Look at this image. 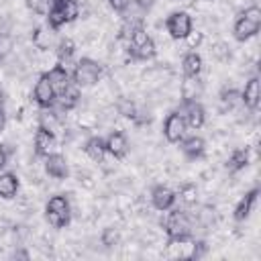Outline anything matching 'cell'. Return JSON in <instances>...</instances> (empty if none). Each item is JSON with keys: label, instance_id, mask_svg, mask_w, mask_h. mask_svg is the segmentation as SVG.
<instances>
[{"label": "cell", "instance_id": "29", "mask_svg": "<svg viewBox=\"0 0 261 261\" xmlns=\"http://www.w3.org/2000/svg\"><path fill=\"white\" fill-rule=\"evenodd\" d=\"M47 16V24L53 29V31H57V29H61L67 20H65V16L61 14V10L55 6V0H53V4H51V8H49V12L45 14Z\"/></svg>", "mask_w": 261, "mask_h": 261}, {"label": "cell", "instance_id": "22", "mask_svg": "<svg viewBox=\"0 0 261 261\" xmlns=\"http://www.w3.org/2000/svg\"><path fill=\"white\" fill-rule=\"evenodd\" d=\"M247 165H249V153H247L245 149H237V151H232L230 157L226 159V169H228L230 173H237V171L245 169Z\"/></svg>", "mask_w": 261, "mask_h": 261}, {"label": "cell", "instance_id": "9", "mask_svg": "<svg viewBox=\"0 0 261 261\" xmlns=\"http://www.w3.org/2000/svg\"><path fill=\"white\" fill-rule=\"evenodd\" d=\"M55 147H57V139H55V133L47 130V128H37L35 133V153L39 157H47L51 153H55Z\"/></svg>", "mask_w": 261, "mask_h": 261}, {"label": "cell", "instance_id": "36", "mask_svg": "<svg viewBox=\"0 0 261 261\" xmlns=\"http://www.w3.org/2000/svg\"><path fill=\"white\" fill-rule=\"evenodd\" d=\"M8 157H10V149H8V145H0V171L8 165Z\"/></svg>", "mask_w": 261, "mask_h": 261}, {"label": "cell", "instance_id": "3", "mask_svg": "<svg viewBox=\"0 0 261 261\" xmlns=\"http://www.w3.org/2000/svg\"><path fill=\"white\" fill-rule=\"evenodd\" d=\"M45 216H47V222L55 228H61L65 224H69L71 220V206H69V200L61 194L57 196H51L45 204Z\"/></svg>", "mask_w": 261, "mask_h": 261}, {"label": "cell", "instance_id": "25", "mask_svg": "<svg viewBox=\"0 0 261 261\" xmlns=\"http://www.w3.org/2000/svg\"><path fill=\"white\" fill-rule=\"evenodd\" d=\"M181 94L184 100H198V96L202 94V84L198 82V77H186L181 86Z\"/></svg>", "mask_w": 261, "mask_h": 261}, {"label": "cell", "instance_id": "34", "mask_svg": "<svg viewBox=\"0 0 261 261\" xmlns=\"http://www.w3.org/2000/svg\"><path fill=\"white\" fill-rule=\"evenodd\" d=\"M118 110H120V114H122V116H128V118H133V116H135V104H133V102H128V100H120Z\"/></svg>", "mask_w": 261, "mask_h": 261}, {"label": "cell", "instance_id": "38", "mask_svg": "<svg viewBox=\"0 0 261 261\" xmlns=\"http://www.w3.org/2000/svg\"><path fill=\"white\" fill-rule=\"evenodd\" d=\"M4 124H6V112H4V108L0 106V130L4 128Z\"/></svg>", "mask_w": 261, "mask_h": 261}, {"label": "cell", "instance_id": "10", "mask_svg": "<svg viewBox=\"0 0 261 261\" xmlns=\"http://www.w3.org/2000/svg\"><path fill=\"white\" fill-rule=\"evenodd\" d=\"M175 200H177L175 192H173L171 188H167V186H155V188L151 190V202H153V206H155L157 210H161V212L171 210L173 204H175Z\"/></svg>", "mask_w": 261, "mask_h": 261}, {"label": "cell", "instance_id": "35", "mask_svg": "<svg viewBox=\"0 0 261 261\" xmlns=\"http://www.w3.org/2000/svg\"><path fill=\"white\" fill-rule=\"evenodd\" d=\"M108 4H110L112 10H116V12H124V10L128 8L130 0H108Z\"/></svg>", "mask_w": 261, "mask_h": 261}, {"label": "cell", "instance_id": "17", "mask_svg": "<svg viewBox=\"0 0 261 261\" xmlns=\"http://www.w3.org/2000/svg\"><path fill=\"white\" fill-rule=\"evenodd\" d=\"M18 194V177L12 171H0V198L12 200Z\"/></svg>", "mask_w": 261, "mask_h": 261}, {"label": "cell", "instance_id": "5", "mask_svg": "<svg viewBox=\"0 0 261 261\" xmlns=\"http://www.w3.org/2000/svg\"><path fill=\"white\" fill-rule=\"evenodd\" d=\"M165 29L171 39H186L192 33V16L184 10L171 12L165 20Z\"/></svg>", "mask_w": 261, "mask_h": 261}, {"label": "cell", "instance_id": "24", "mask_svg": "<svg viewBox=\"0 0 261 261\" xmlns=\"http://www.w3.org/2000/svg\"><path fill=\"white\" fill-rule=\"evenodd\" d=\"M33 43L39 47V49H49V45L53 43V29L49 24L45 27H39L33 35Z\"/></svg>", "mask_w": 261, "mask_h": 261}, {"label": "cell", "instance_id": "31", "mask_svg": "<svg viewBox=\"0 0 261 261\" xmlns=\"http://www.w3.org/2000/svg\"><path fill=\"white\" fill-rule=\"evenodd\" d=\"M12 49H14V41H12L10 33L0 31V61L6 59V57L12 53Z\"/></svg>", "mask_w": 261, "mask_h": 261}, {"label": "cell", "instance_id": "37", "mask_svg": "<svg viewBox=\"0 0 261 261\" xmlns=\"http://www.w3.org/2000/svg\"><path fill=\"white\" fill-rule=\"evenodd\" d=\"M204 253H206V243H202V241L196 243V245H194V253H192V257L198 259V257H202Z\"/></svg>", "mask_w": 261, "mask_h": 261}, {"label": "cell", "instance_id": "12", "mask_svg": "<svg viewBox=\"0 0 261 261\" xmlns=\"http://www.w3.org/2000/svg\"><path fill=\"white\" fill-rule=\"evenodd\" d=\"M259 100H261V88H259V77L257 75H253L247 84H245V88L241 90V102L249 108V110H257V106H259Z\"/></svg>", "mask_w": 261, "mask_h": 261}, {"label": "cell", "instance_id": "39", "mask_svg": "<svg viewBox=\"0 0 261 261\" xmlns=\"http://www.w3.org/2000/svg\"><path fill=\"white\" fill-rule=\"evenodd\" d=\"M2 100H4V92H2V88H0V104H2Z\"/></svg>", "mask_w": 261, "mask_h": 261}, {"label": "cell", "instance_id": "33", "mask_svg": "<svg viewBox=\"0 0 261 261\" xmlns=\"http://www.w3.org/2000/svg\"><path fill=\"white\" fill-rule=\"evenodd\" d=\"M102 243H104L106 247L116 245V243H118V232H116L114 228H104V232H102Z\"/></svg>", "mask_w": 261, "mask_h": 261}, {"label": "cell", "instance_id": "27", "mask_svg": "<svg viewBox=\"0 0 261 261\" xmlns=\"http://www.w3.org/2000/svg\"><path fill=\"white\" fill-rule=\"evenodd\" d=\"M59 116L55 114V112H49V108H43V112H41V116H39V126L41 128H47V130H51V133H57V128H59Z\"/></svg>", "mask_w": 261, "mask_h": 261}, {"label": "cell", "instance_id": "32", "mask_svg": "<svg viewBox=\"0 0 261 261\" xmlns=\"http://www.w3.org/2000/svg\"><path fill=\"white\" fill-rule=\"evenodd\" d=\"M51 4H53V0H27L29 10H33L37 14H47L49 8H51Z\"/></svg>", "mask_w": 261, "mask_h": 261}, {"label": "cell", "instance_id": "8", "mask_svg": "<svg viewBox=\"0 0 261 261\" xmlns=\"http://www.w3.org/2000/svg\"><path fill=\"white\" fill-rule=\"evenodd\" d=\"M179 114L184 116V120L190 128H200L206 120V112H204V108L198 100H184V106H181Z\"/></svg>", "mask_w": 261, "mask_h": 261}, {"label": "cell", "instance_id": "11", "mask_svg": "<svg viewBox=\"0 0 261 261\" xmlns=\"http://www.w3.org/2000/svg\"><path fill=\"white\" fill-rule=\"evenodd\" d=\"M259 27H261V22L239 14V18L234 20V27H232V35L237 41H249L251 37H255L259 33Z\"/></svg>", "mask_w": 261, "mask_h": 261}, {"label": "cell", "instance_id": "2", "mask_svg": "<svg viewBox=\"0 0 261 261\" xmlns=\"http://www.w3.org/2000/svg\"><path fill=\"white\" fill-rule=\"evenodd\" d=\"M163 228L169 237V243H184L192 234V222L188 214L179 210H171L167 214V218L163 220Z\"/></svg>", "mask_w": 261, "mask_h": 261}, {"label": "cell", "instance_id": "16", "mask_svg": "<svg viewBox=\"0 0 261 261\" xmlns=\"http://www.w3.org/2000/svg\"><path fill=\"white\" fill-rule=\"evenodd\" d=\"M55 102L59 104V108L71 110V108L77 106V102H80V86L73 84V82H69V84L57 94V100H55Z\"/></svg>", "mask_w": 261, "mask_h": 261}, {"label": "cell", "instance_id": "14", "mask_svg": "<svg viewBox=\"0 0 261 261\" xmlns=\"http://www.w3.org/2000/svg\"><path fill=\"white\" fill-rule=\"evenodd\" d=\"M104 141H106V151H108L112 157L120 159V157H124V155L128 153V141H126V137H124L122 133L112 130Z\"/></svg>", "mask_w": 261, "mask_h": 261}, {"label": "cell", "instance_id": "18", "mask_svg": "<svg viewBox=\"0 0 261 261\" xmlns=\"http://www.w3.org/2000/svg\"><path fill=\"white\" fill-rule=\"evenodd\" d=\"M204 149H206V143H204L202 137L192 135V137H184V139H181V151H184V155L190 157V159L202 157V155H204Z\"/></svg>", "mask_w": 261, "mask_h": 261}, {"label": "cell", "instance_id": "6", "mask_svg": "<svg viewBox=\"0 0 261 261\" xmlns=\"http://www.w3.org/2000/svg\"><path fill=\"white\" fill-rule=\"evenodd\" d=\"M33 98H35V102H37L39 108H51L55 104L57 92H55L51 80L47 77V73L39 75V80H37V84L33 88Z\"/></svg>", "mask_w": 261, "mask_h": 261}, {"label": "cell", "instance_id": "1", "mask_svg": "<svg viewBox=\"0 0 261 261\" xmlns=\"http://www.w3.org/2000/svg\"><path fill=\"white\" fill-rule=\"evenodd\" d=\"M128 51L135 59H153L155 53H157V47H155V41L151 39V35L141 27V24H135L130 27V35H128Z\"/></svg>", "mask_w": 261, "mask_h": 261}, {"label": "cell", "instance_id": "13", "mask_svg": "<svg viewBox=\"0 0 261 261\" xmlns=\"http://www.w3.org/2000/svg\"><path fill=\"white\" fill-rule=\"evenodd\" d=\"M45 171H47L51 177H55V179H65L67 173H69L65 157L59 155V153L47 155V157H45Z\"/></svg>", "mask_w": 261, "mask_h": 261}, {"label": "cell", "instance_id": "30", "mask_svg": "<svg viewBox=\"0 0 261 261\" xmlns=\"http://www.w3.org/2000/svg\"><path fill=\"white\" fill-rule=\"evenodd\" d=\"M179 200H181L186 206L196 204V200H198V188H196V184H184V186L179 188Z\"/></svg>", "mask_w": 261, "mask_h": 261}, {"label": "cell", "instance_id": "7", "mask_svg": "<svg viewBox=\"0 0 261 261\" xmlns=\"http://www.w3.org/2000/svg\"><path fill=\"white\" fill-rule=\"evenodd\" d=\"M186 130H188V124H186L184 116L179 114V110L167 114V118L163 122V135L169 143H179L186 137Z\"/></svg>", "mask_w": 261, "mask_h": 261}, {"label": "cell", "instance_id": "21", "mask_svg": "<svg viewBox=\"0 0 261 261\" xmlns=\"http://www.w3.org/2000/svg\"><path fill=\"white\" fill-rule=\"evenodd\" d=\"M181 67H184L186 77H198L202 73V57L196 51H190V53L184 55Z\"/></svg>", "mask_w": 261, "mask_h": 261}, {"label": "cell", "instance_id": "19", "mask_svg": "<svg viewBox=\"0 0 261 261\" xmlns=\"http://www.w3.org/2000/svg\"><path fill=\"white\" fill-rule=\"evenodd\" d=\"M47 77L51 80V84H53V88H55L57 94L71 82V73H69L67 67H63L61 63H57L53 69H49V71H47Z\"/></svg>", "mask_w": 261, "mask_h": 261}, {"label": "cell", "instance_id": "28", "mask_svg": "<svg viewBox=\"0 0 261 261\" xmlns=\"http://www.w3.org/2000/svg\"><path fill=\"white\" fill-rule=\"evenodd\" d=\"M220 104H222L224 108H234V106L243 104V102H241V92L234 90V88L222 90V92H220Z\"/></svg>", "mask_w": 261, "mask_h": 261}, {"label": "cell", "instance_id": "4", "mask_svg": "<svg viewBox=\"0 0 261 261\" xmlns=\"http://www.w3.org/2000/svg\"><path fill=\"white\" fill-rule=\"evenodd\" d=\"M102 77V65L90 57H82L75 65H73V71H71V82L77 84L80 88H86V86H94L98 80Z\"/></svg>", "mask_w": 261, "mask_h": 261}, {"label": "cell", "instance_id": "23", "mask_svg": "<svg viewBox=\"0 0 261 261\" xmlns=\"http://www.w3.org/2000/svg\"><path fill=\"white\" fill-rule=\"evenodd\" d=\"M73 53H75V45H73L71 39H61L57 43V59L63 67H67V63H71Z\"/></svg>", "mask_w": 261, "mask_h": 261}, {"label": "cell", "instance_id": "20", "mask_svg": "<svg viewBox=\"0 0 261 261\" xmlns=\"http://www.w3.org/2000/svg\"><path fill=\"white\" fill-rule=\"evenodd\" d=\"M84 151H86V155H88L90 159H94V161H102L104 155L108 153V151H106V141H104L102 137H90V139L86 141Z\"/></svg>", "mask_w": 261, "mask_h": 261}, {"label": "cell", "instance_id": "26", "mask_svg": "<svg viewBox=\"0 0 261 261\" xmlns=\"http://www.w3.org/2000/svg\"><path fill=\"white\" fill-rule=\"evenodd\" d=\"M55 6L61 10V14L65 16V20H67V22L75 20V18H77V14H80V6H77V2H75V0H55Z\"/></svg>", "mask_w": 261, "mask_h": 261}, {"label": "cell", "instance_id": "15", "mask_svg": "<svg viewBox=\"0 0 261 261\" xmlns=\"http://www.w3.org/2000/svg\"><path fill=\"white\" fill-rule=\"evenodd\" d=\"M257 196H259V190L253 188L251 192H247V194L239 200V204L234 206V220L243 222V220L249 218V214L253 212V206H255V202H257Z\"/></svg>", "mask_w": 261, "mask_h": 261}]
</instances>
